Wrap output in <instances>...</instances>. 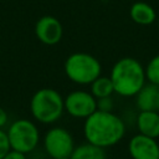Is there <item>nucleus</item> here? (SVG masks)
<instances>
[{
    "instance_id": "10",
    "label": "nucleus",
    "mask_w": 159,
    "mask_h": 159,
    "mask_svg": "<svg viewBox=\"0 0 159 159\" xmlns=\"http://www.w3.org/2000/svg\"><path fill=\"white\" fill-rule=\"evenodd\" d=\"M135 106L139 111L159 112V84L145 83L135 96Z\"/></svg>"
},
{
    "instance_id": "15",
    "label": "nucleus",
    "mask_w": 159,
    "mask_h": 159,
    "mask_svg": "<svg viewBox=\"0 0 159 159\" xmlns=\"http://www.w3.org/2000/svg\"><path fill=\"white\" fill-rule=\"evenodd\" d=\"M145 76L150 83L159 84V55L152 57L145 66Z\"/></svg>"
},
{
    "instance_id": "4",
    "label": "nucleus",
    "mask_w": 159,
    "mask_h": 159,
    "mask_svg": "<svg viewBox=\"0 0 159 159\" xmlns=\"http://www.w3.org/2000/svg\"><path fill=\"white\" fill-rule=\"evenodd\" d=\"M67 78L76 84H91L102 73V65L97 57L87 52L71 53L63 65Z\"/></svg>"
},
{
    "instance_id": "9",
    "label": "nucleus",
    "mask_w": 159,
    "mask_h": 159,
    "mask_svg": "<svg viewBox=\"0 0 159 159\" xmlns=\"http://www.w3.org/2000/svg\"><path fill=\"white\" fill-rule=\"evenodd\" d=\"M128 150L132 159H159V144L157 139L140 133L130 138Z\"/></svg>"
},
{
    "instance_id": "17",
    "label": "nucleus",
    "mask_w": 159,
    "mask_h": 159,
    "mask_svg": "<svg viewBox=\"0 0 159 159\" xmlns=\"http://www.w3.org/2000/svg\"><path fill=\"white\" fill-rule=\"evenodd\" d=\"M114 107L112 96L109 97H103V98H98L97 99V109L98 111H103V112H112Z\"/></svg>"
},
{
    "instance_id": "14",
    "label": "nucleus",
    "mask_w": 159,
    "mask_h": 159,
    "mask_svg": "<svg viewBox=\"0 0 159 159\" xmlns=\"http://www.w3.org/2000/svg\"><path fill=\"white\" fill-rule=\"evenodd\" d=\"M91 93L94 96L96 99L103 98V97H109L114 93V87L112 83V80L107 76H99L97 77L91 84Z\"/></svg>"
},
{
    "instance_id": "16",
    "label": "nucleus",
    "mask_w": 159,
    "mask_h": 159,
    "mask_svg": "<svg viewBox=\"0 0 159 159\" xmlns=\"http://www.w3.org/2000/svg\"><path fill=\"white\" fill-rule=\"evenodd\" d=\"M10 150H11V147L9 143L7 133L5 130L0 129V159H2Z\"/></svg>"
},
{
    "instance_id": "21",
    "label": "nucleus",
    "mask_w": 159,
    "mask_h": 159,
    "mask_svg": "<svg viewBox=\"0 0 159 159\" xmlns=\"http://www.w3.org/2000/svg\"><path fill=\"white\" fill-rule=\"evenodd\" d=\"M60 159H71V157H65V158H60Z\"/></svg>"
},
{
    "instance_id": "20",
    "label": "nucleus",
    "mask_w": 159,
    "mask_h": 159,
    "mask_svg": "<svg viewBox=\"0 0 159 159\" xmlns=\"http://www.w3.org/2000/svg\"><path fill=\"white\" fill-rule=\"evenodd\" d=\"M157 25H158V30H159V15H158V19H157Z\"/></svg>"
},
{
    "instance_id": "18",
    "label": "nucleus",
    "mask_w": 159,
    "mask_h": 159,
    "mask_svg": "<svg viewBox=\"0 0 159 159\" xmlns=\"http://www.w3.org/2000/svg\"><path fill=\"white\" fill-rule=\"evenodd\" d=\"M2 159H26V155L21 152H17V150H10Z\"/></svg>"
},
{
    "instance_id": "3",
    "label": "nucleus",
    "mask_w": 159,
    "mask_h": 159,
    "mask_svg": "<svg viewBox=\"0 0 159 159\" xmlns=\"http://www.w3.org/2000/svg\"><path fill=\"white\" fill-rule=\"evenodd\" d=\"M30 111L37 122L43 124L55 123L65 112V98L55 88H40L31 97Z\"/></svg>"
},
{
    "instance_id": "7",
    "label": "nucleus",
    "mask_w": 159,
    "mask_h": 159,
    "mask_svg": "<svg viewBox=\"0 0 159 159\" xmlns=\"http://www.w3.org/2000/svg\"><path fill=\"white\" fill-rule=\"evenodd\" d=\"M65 111L73 118L86 119L97 111V99L88 91H72L65 97Z\"/></svg>"
},
{
    "instance_id": "13",
    "label": "nucleus",
    "mask_w": 159,
    "mask_h": 159,
    "mask_svg": "<svg viewBox=\"0 0 159 159\" xmlns=\"http://www.w3.org/2000/svg\"><path fill=\"white\" fill-rule=\"evenodd\" d=\"M71 159H107V155L104 148L87 142L75 148L71 154Z\"/></svg>"
},
{
    "instance_id": "11",
    "label": "nucleus",
    "mask_w": 159,
    "mask_h": 159,
    "mask_svg": "<svg viewBox=\"0 0 159 159\" xmlns=\"http://www.w3.org/2000/svg\"><path fill=\"white\" fill-rule=\"evenodd\" d=\"M129 16L133 22L142 25V26H148L154 22H157L158 14L155 9L145 2V1H135L132 4L129 9Z\"/></svg>"
},
{
    "instance_id": "19",
    "label": "nucleus",
    "mask_w": 159,
    "mask_h": 159,
    "mask_svg": "<svg viewBox=\"0 0 159 159\" xmlns=\"http://www.w3.org/2000/svg\"><path fill=\"white\" fill-rule=\"evenodd\" d=\"M6 123H7V113L2 107H0V129H2Z\"/></svg>"
},
{
    "instance_id": "2",
    "label": "nucleus",
    "mask_w": 159,
    "mask_h": 159,
    "mask_svg": "<svg viewBox=\"0 0 159 159\" xmlns=\"http://www.w3.org/2000/svg\"><path fill=\"white\" fill-rule=\"evenodd\" d=\"M109 78L114 93L122 97H135L145 84V67L134 57H122L113 65Z\"/></svg>"
},
{
    "instance_id": "12",
    "label": "nucleus",
    "mask_w": 159,
    "mask_h": 159,
    "mask_svg": "<svg viewBox=\"0 0 159 159\" xmlns=\"http://www.w3.org/2000/svg\"><path fill=\"white\" fill-rule=\"evenodd\" d=\"M137 128L140 134L159 138V112L153 111H139L137 117Z\"/></svg>"
},
{
    "instance_id": "1",
    "label": "nucleus",
    "mask_w": 159,
    "mask_h": 159,
    "mask_svg": "<svg viewBox=\"0 0 159 159\" xmlns=\"http://www.w3.org/2000/svg\"><path fill=\"white\" fill-rule=\"evenodd\" d=\"M83 134L88 143L106 149L122 140L125 134V124L113 112L97 109L84 119Z\"/></svg>"
},
{
    "instance_id": "6",
    "label": "nucleus",
    "mask_w": 159,
    "mask_h": 159,
    "mask_svg": "<svg viewBox=\"0 0 159 159\" xmlns=\"http://www.w3.org/2000/svg\"><path fill=\"white\" fill-rule=\"evenodd\" d=\"M43 145L52 159L71 157L76 148L72 134L62 127H53L48 129L43 138Z\"/></svg>"
},
{
    "instance_id": "5",
    "label": "nucleus",
    "mask_w": 159,
    "mask_h": 159,
    "mask_svg": "<svg viewBox=\"0 0 159 159\" xmlns=\"http://www.w3.org/2000/svg\"><path fill=\"white\" fill-rule=\"evenodd\" d=\"M6 133L11 149L24 154L32 152L40 140V132L36 124L29 119H17L12 122Z\"/></svg>"
},
{
    "instance_id": "8",
    "label": "nucleus",
    "mask_w": 159,
    "mask_h": 159,
    "mask_svg": "<svg viewBox=\"0 0 159 159\" xmlns=\"http://www.w3.org/2000/svg\"><path fill=\"white\" fill-rule=\"evenodd\" d=\"M35 35L40 42L47 46L57 45L63 36V27L60 20L51 15L41 16L35 24Z\"/></svg>"
}]
</instances>
